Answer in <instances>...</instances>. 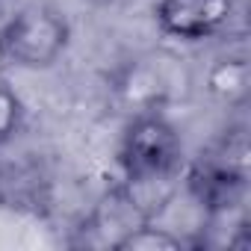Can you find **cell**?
Listing matches in <instances>:
<instances>
[{"label":"cell","instance_id":"obj_1","mask_svg":"<svg viewBox=\"0 0 251 251\" xmlns=\"http://www.w3.org/2000/svg\"><path fill=\"white\" fill-rule=\"evenodd\" d=\"M189 86H192V71L186 59L169 50H151L136 56L121 71L118 95L127 106L139 112H157L166 103L186 98Z\"/></svg>","mask_w":251,"mask_h":251},{"label":"cell","instance_id":"obj_2","mask_svg":"<svg viewBox=\"0 0 251 251\" xmlns=\"http://www.w3.org/2000/svg\"><path fill=\"white\" fill-rule=\"evenodd\" d=\"M0 36H3L9 62L39 71V68H50L65 53L71 27L53 6L36 3L18 9L9 18V24L0 30Z\"/></svg>","mask_w":251,"mask_h":251},{"label":"cell","instance_id":"obj_3","mask_svg":"<svg viewBox=\"0 0 251 251\" xmlns=\"http://www.w3.org/2000/svg\"><path fill=\"white\" fill-rule=\"evenodd\" d=\"M183 166V142L160 112H139L121 139L124 177H175Z\"/></svg>","mask_w":251,"mask_h":251},{"label":"cell","instance_id":"obj_4","mask_svg":"<svg viewBox=\"0 0 251 251\" xmlns=\"http://www.w3.org/2000/svg\"><path fill=\"white\" fill-rule=\"evenodd\" d=\"M233 0H160L154 6L157 27L180 42L219 36L233 18Z\"/></svg>","mask_w":251,"mask_h":251},{"label":"cell","instance_id":"obj_5","mask_svg":"<svg viewBox=\"0 0 251 251\" xmlns=\"http://www.w3.org/2000/svg\"><path fill=\"white\" fill-rule=\"evenodd\" d=\"M142 222H148V216L136 207V201L127 195V189H124L121 183L112 186L103 201L95 207L92 213V230L100 233V239L106 245H118V239H124L133 227H139Z\"/></svg>","mask_w":251,"mask_h":251},{"label":"cell","instance_id":"obj_6","mask_svg":"<svg viewBox=\"0 0 251 251\" xmlns=\"http://www.w3.org/2000/svg\"><path fill=\"white\" fill-rule=\"evenodd\" d=\"M251 71L245 56H222L207 68V92L222 103H242L248 95Z\"/></svg>","mask_w":251,"mask_h":251},{"label":"cell","instance_id":"obj_7","mask_svg":"<svg viewBox=\"0 0 251 251\" xmlns=\"http://www.w3.org/2000/svg\"><path fill=\"white\" fill-rule=\"evenodd\" d=\"M186 242L172 233L169 227H160L154 222H142L139 227H133L124 239H118V251H180Z\"/></svg>","mask_w":251,"mask_h":251},{"label":"cell","instance_id":"obj_8","mask_svg":"<svg viewBox=\"0 0 251 251\" xmlns=\"http://www.w3.org/2000/svg\"><path fill=\"white\" fill-rule=\"evenodd\" d=\"M21 115H24V106L18 100V95L6 86H0V145L9 142L21 124Z\"/></svg>","mask_w":251,"mask_h":251},{"label":"cell","instance_id":"obj_9","mask_svg":"<svg viewBox=\"0 0 251 251\" xmlns=\"http://www.w3.org/2000/svg\"><path fill=\"white\" fill-rule=\"evenodd\" d=\"M6 68H9V53H6V45H3V36H0V80H3V74H6Z\"/></svg>","mask_w":251,"mask_h":251}]
</instances>
